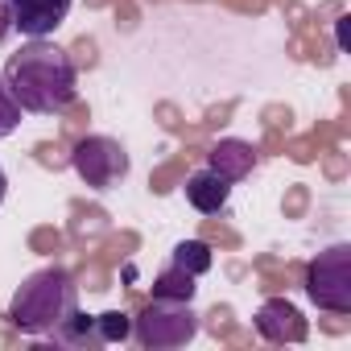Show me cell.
I'll list each match as a JSON object with an SVG mask.
<instances>
[{"label": "cell", "mask_w": 351, "mask_h": 351, "mask_svg": "<svg viewBox=\"0 0 351 351\" xmlns=\"http://www.w3.org/2000/svg\"><path fill=\"white\" fill-rule=\"evenodd\" d=\"M5 87L13 91V99L21 104V112L34 116H58L75 104V83L79 71L71 62V54L46 38H29V46H21L9 66H5Z\"/></svg>", "instance_id": "6da1fadb"}, {"label": "cell", "mask_w": 351, "mask_h": 351, "mask_svg": "<svg viewBox=\"0 0 351 351\" xmlns=\"http://www.w3.org/2000/svg\"><path fill=\"white\" fill-rule=\"evenodd\" d=\"M79 306V285L66 269H42L13 293L9 318L21 335H54Z\"/></svg>", "instance_id": "7a4b0ae2"}, {"label": "cell", "mask_w": 351, "mask_h": 351, "mask_svg": "<svg viewBox=\"0 0 351 351\" xmlns=\"http://www.w3.org/2000/svg\"><path fill=\"white\" fill-rule=\"evenodd\" d=\"M199 330V318L191 310V302H169V298H157L141 318H136V343L141 347H182L191 343Z\"/></svg>", "instance_id": "3957f363"}, {"label": "cell", "mask_w": 351, "mask_h": 351, "mask_svg": "<svg viewBox=\"0 0 351 351\" xmlns=\"http://www.w3.org/2000/svg\"><path fill=\"white\" fill-rule=\"evenodd\" d=\"M306 289L322 310L347 314L351 310V248L335 244V248L318 252V261L306 273Z\"/></svg>", "instance_id": "277c9868"}, {"label": "cell", "mask_w": 351, "mask_h": 351, "mask_svg": "<svg viewBox=\"0 0 351 351\" xmlns=\"http://www.w3.org/2000/svg\"><path fill=\"white\" fill-rule=\"evenodd\" d=\"M71 165L79 169V178L95 191L116 186L128 173V153L112 141V136H83L71 153Z\"/></svg>", "instance_id": "5b68a950"}, {"label": "cell", "mask_w": 351, "mask_h": 351, "mask_svg": "<svg viewBox=\"0 0 351 351\" xmlns=\"http://www.w3.org/2000/svg\"><path fill=\"white\" fill-rule=\"evenodd\" d=\"M75 0H5V9H9V25L25 38H50L66 13H71Z\"/></svg>", "instance_id": "8992f818"}, {"label": "cell", "mask_w": 351, "mask_h": 351, "mask_svg": "<svg viewBox=\"0 0 351 351\" xmlns=\"http://www.w3.org/2000/svg\"><path fill=\"white\" fill-rule=\"evenodd\" d=\"M228 191H232L228 178H223V173H215L211 165L186 178V199H191V207L203 211V215H219V211L228 207Z\"/></svg>", "instance_id": "52a82bcc"}, {"label": "cell", "mask_w": 351, "mask_h": 351, "mask_svg": "<svg viewBox=\"0 0 351 351\" xmlns=\"http://www.w3.org/2000/svg\"><path fill=\"white\" fill-rule=\"evenodd\" d=\"M207 157H211V169H215V173H223L228 182L244 178V173L256 165V149H252L248 141H219Z\"/></svg>", "instance_id": "ba28073f"}, {"label": "cell", "mask_w": 351, "mask_h": 351, "mask_svg": "<svg viewBox=\"0 0 351 351\" xmlns=\"http://www.w3.org/2000/svg\"><path fill=\"white\" fill-rule=\"evenodd\" d=\"M153 293H157V298H169V302H191V298H195V277H191L186 269L173 265L169 273H161V277H157Z\"/></svg>", "instance_id": "9c48e42d"}, {"label": "cell", "mask_w": 351, "mask_h": 351, "mask_svg": "<svg viewBox=\"0 0 351 351\" xmlns=\"http://www.w3.org/2000/svg\"><path fill=\"white\" fill-rule=\"evenodd\" d=\"M173 265L186 269L191 277H199V273H207V269H211V248H207L203 240H186V244L173 248Z\"/></svg>", "instance_id": "30bf717a"}, {"label": "cell", "mask_w": 351, "mask_h": 351, "mask_svg": "<svg viewBox=\"0 0 351 351\" xmlns=\"http://www.w3.org/2000/svg\"><path fill=\"white\" fill-rule=\"evenodd\" d=\"M17 124H21V104H17L13 91L5 87V79H0V136H9Z\"/></svg>", "instance_id": "8fae6325"}, {"label": "cell", "mask_w": 351, "mask_h": 351, "mask_svg": "<svg viewBox=\"0 0 351 351\" xmlns=\"http://www.w3.org/2000/svg\"><path fill=\"white\" fill-rule=\"evenodd\" d=\"M95 322H99V343H124L128 339V318L124 314L112 310V314H99Z\"/></svg>", "instance_id": "7c38bea8"}, {"label": "cell", "mask_w": 351, "mask_h": 351, "mask_svg": "<svg viewBox=\"0 0 351 351\" xmlns=\"http://www.w3.org/2000/svg\"><path fill=\"white\" fill-rule=\"evenodd\" d=\"M71 62H75V71H79V66H95V46L83 38V42L75 46V58H71Z\"/></svg>", "instance_id": "4fadbf2b"}, {"label": "cell", "mask_w": 351, "mask_h": 351, "mask_svg": "<svg viewBox=\"0 0 351 351\" xmlns=\"http://www.w3.org/2000/svg\"><path fill=\"white\" fill-rule=\"evenodd\" d=\"M9 29H13V25H9V9H5V0H0V42L9 38Z\"/></svg>", "instance_id": "5bb4252c"}, {"label": "cell", "mask_w": 351, "mask_h": 351, "mask_svg": "<svg viewBox=\"0 0 351 351\" xmlns=\"http://www.w3.org/2000/svg\"><path fill=\"white\" fill-rule=\"evenodd\" d=\"M302 203H306V195H302V191H293V195H289V211H302Z\"/></svg>", "instance_id": "9a60e30c"}, {"label": "cell", "mask_w": 351, "mask_h": 351, "mask_svg": "<svg viewBox=\"0 0 351 351\" xmlns=\"http://www.w3.org/2000/svg\"><path fill=\"white\" fill-rule=\"evenodd\" d=\"M5 191H9V182H5V169H0V203H5Z\"/></svg>", "instance_id": "2e32d148"}]
</instances>
